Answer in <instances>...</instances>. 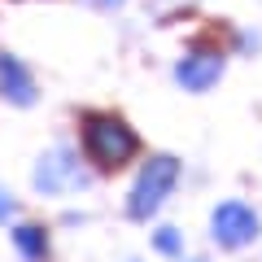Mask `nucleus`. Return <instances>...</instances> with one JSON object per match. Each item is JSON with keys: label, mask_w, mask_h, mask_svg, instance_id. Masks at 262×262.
Masks as SVG:
<instances>
[{"label": "nucleus", "mask_w": 262, "mask_h": 262, "mask_svg": "<svg viewBox=\"0 0 262 262\" xmlns=\"http://www.w3.org/2000/svg\"><path fill=\"white\" fill-rule=\"evenodd\" d=\"M253 232H258V214L249 206L223 201L214 210V241L219 245H245V241H253Z\"/></svg>", "instance_id": "3"}, {"label": "nucleus", "mask_w": 262, "mask_h": 262, "mask_svg": "<svg viewBox=\"0 0 262 262\" xmlns=\"http://www.w3.org/2000/svg\"><path fill=\"white\" fill-rule=\"evenodd\" d=\"M13 245H18V253L27 262H44L48 258V232H44V227H35V223L13 227Z\"/></svg>", "instance_id": "6"}, {"label": "nucleus", "mask_w": 262, "mask_h": 262, "mask_svg": "<svg viewBox=\"0 0 262 262\" xmlns=\"http://www.w3.org/2000/svg\"><path fill=\"white\" fill-rule=\"evenodd\" d=\"M175 179H179V162L175 158H149V166L140 170V179H136V188H131V201H127L131 219H149L153 210L170 196Z\"/></svg>", "instance_id": "2"}, {"label": "nucleus", "mask_w": 262, "mask_h": 262, "mask_svg": "<svg viewBox=\"0 0 262 262\" xmlns=\"http://www.w3.org/2000/svg\"><path fill=\"white\" fill-rule=\"evenodd\" d=\"M9 210H13V201H9V196H5V192H0V219L9 214Z\"/></svg>", "instance_id": "9"}, {"label": "nucleus", "mask_w": 262, "mask_h": 262, "mask_svg": "<svg viewBox=\"0 0 262 262\" xmlns=\"http://www.w3.org/2000/svg\"><path fill=\"white\" fill-rule=\"evenodd\" d=\"M75 175V166H70V158H66V153H53V158L44 162V166L35 170V184L44 188V192H57V188L66 184V179Z\"/></svg>", "instance_id": "7"}, {"label": "nucleus", "mask_w": 262, "mask_h": 262, "mask_svg": "<svg viewBox=\"0 0 262 262\" xmlns=\"http://www.w3.org/2000/svg\"><path fill=\"white\" fill-rule=\"evenodd\" d=\"M179 83L188 88V92H206V88L219 83V75H223V57L219 53H192L179 61Z\"/></svg>", "instance_id": "4"}, {"label": "nucleus", "mask_w": 262, "mask_h": 262, "mask_svg": "<svg viewBox=\"0 0 262 262\" xmlns=\"http://www.w3.org/2000/svg\"><path fill=\"white\" fill-rule=\"evenodd\" d=\"M158 249H162V253H175V249H179V241H175L170 227H162V232H158Z\"/></svg>", "instance_id": "8"}, {"label": "nucleus", "mask_w": 262, "mask_h": 262, "mask_svg": "<svg viewBox=\"0 0 262 262\" xmlns=\"http://www.w3.org/2000/svg\"><path fill=\"white\" fill-rule=\"evenodd\" d=\"M0 92L9 96L13 105H31L35 101V79L27 75V66L18 61V57L0 53Z\"/></svg>", "instance_id": "5"}, {"label": "nucleus", "mask_w": 262, "mask_h": 262, "mask_svg": "<svg viewBox=\"0 0 262 262\" xmlns=\"http://www.w3.org/2000/svg\"><path fill=\"white\" fill-rule=\"evenodd\" d=\"M83 153L96 170H118L140 153V136L118 114H83Z\"/></svg>", "instance_id": "1"}]
</instances>
